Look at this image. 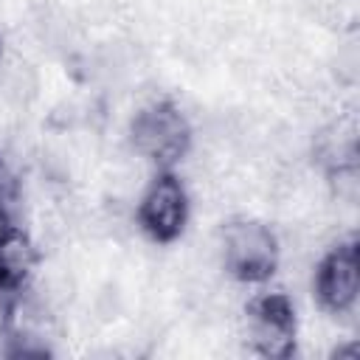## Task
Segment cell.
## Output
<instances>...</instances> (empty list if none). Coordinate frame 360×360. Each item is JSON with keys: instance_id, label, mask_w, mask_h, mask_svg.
I'll return each instance as SVG.
<instances>
[{"instance_id": "6da1fadb", "label": "cell", "mask_w": 360, "mask_h": 360, "mask_svg": "<svg viewBox=\"0 0 360 360\" xmlns=\"http://www.w3.org/2000/svg\"><path fill=\"white\" fill-rule=\"evenodd\" d=\"M281 248L276 233L253 219H236L222 228L219 236V259L228 273L242 281H262L278 264Z\"/></svg>"}, {"instance_id": "7a4b0ae2", "label": "cell", "mask_w": 360, "mask_h": 360, "mask_svg": "<svg viewBox=\"0 0 360 360\" xmlns=\"http://www.w3.org/2000/svg\"><path fill=\"white\" fill-rule=\"evenodd\" d=\"M129 141L135 155L158 166L177 163L191 143V129L186 115L172 104H149L132 118Z\"/></svg>"}, {"instance_id": "3957f363", "label": "cell", "mask_w": 360, "mask_h": 360, "mask_svg": "<svg viewBox=\"0 0 360 360\" xmlns=\"http://www.w3.org/2000/svg\"><path fill=\"white\" fill-rule=\"evenodd\" d=\"M186 217H188L186 186L174 174H158L146 186L135 208L138 225L158 242H172L183 231Z\"/></svg>"}, {"instance_id": "277c9868", "label": "cell", "mask_w": 360, "mask_h": 360, "mask_svg": "<svg viewBox=\"0 0 360 360\" xmlns=\"http://www.w3.org/2000/svg\"><path fill=\"white\" fill-rule=\"evenodd\" d=\"M360 290V264L354 245H338L332 248L315 273V292L321 304L332 312H346L357 301Z\"/></svg>"}, {"instance_id": "5b68a950", "label": "cell", "mask_w": 360, "mask_h": 360, "mask_svg": "<svg viewBox=\"0 0 360 360\" xmlns=\"http://www.w3.org/2000/svg\"><path fill=\"white\" fill-rule=\"evenodd\" d=\"M292 309L284 295H264L248 309V338L256 352L284 357L292 352Z\"/></svg>"}, {"instance_id": "8992f818", "label": "cell", "mask_w": 360, "mask_h": 360, "mask_svg": "<svg viewBox=\"0 0 360 360\" xmlns=\"http://www.w3.org/2000/svg\"><path fill=\"white\" fill-rule=\"evenodd\" d=\"M34 264H37L34 242L22 231L8 228L0 236V290L20 287L34 270Z\"/></svg>"}, {"instance_id": "52a82bcc", "label": "cell", "mask_w": 360, "mask_h": 360, "mask_svg": "<svg viewBox=\"0 0 360 360\" xmlns=\"http://www.w3.org/2000/svg\"><path fill=\"white\" fill-rule=\"evenodd\" d=\"M37 90H39V79L25 56L20 53L0 56V93L6 104L25 107L37 98Z\"/></svg>"}, {"instance_id": "ba28073f", "label": "cell", "mask_w": 360, "mask_h": 360, "mask_svg": "<svg viewBox=\"0 0 360 360\" xmlns=\"http://www.w3.org/2000/svg\"><path fill=\"white\" fill-rule=\"evenodd\" d=\"M8 228H11V225H8V219H6V214L0 211V236H3V233H6Z\"/></svg>"}, {"instance_id": "9c48e42d", "label": "cell", "mask_w": 360, "mask_h": 360, "mask_svg": "<svg viewBox=\"0 0 360 360\" xmlns=\"http://www.w3.org/2000/svg\"><path fill=\"white\" fill-rule=\"evenodd\" d=\"M0 56H3V51H0Z\"/></svg>"}]
</instances>
